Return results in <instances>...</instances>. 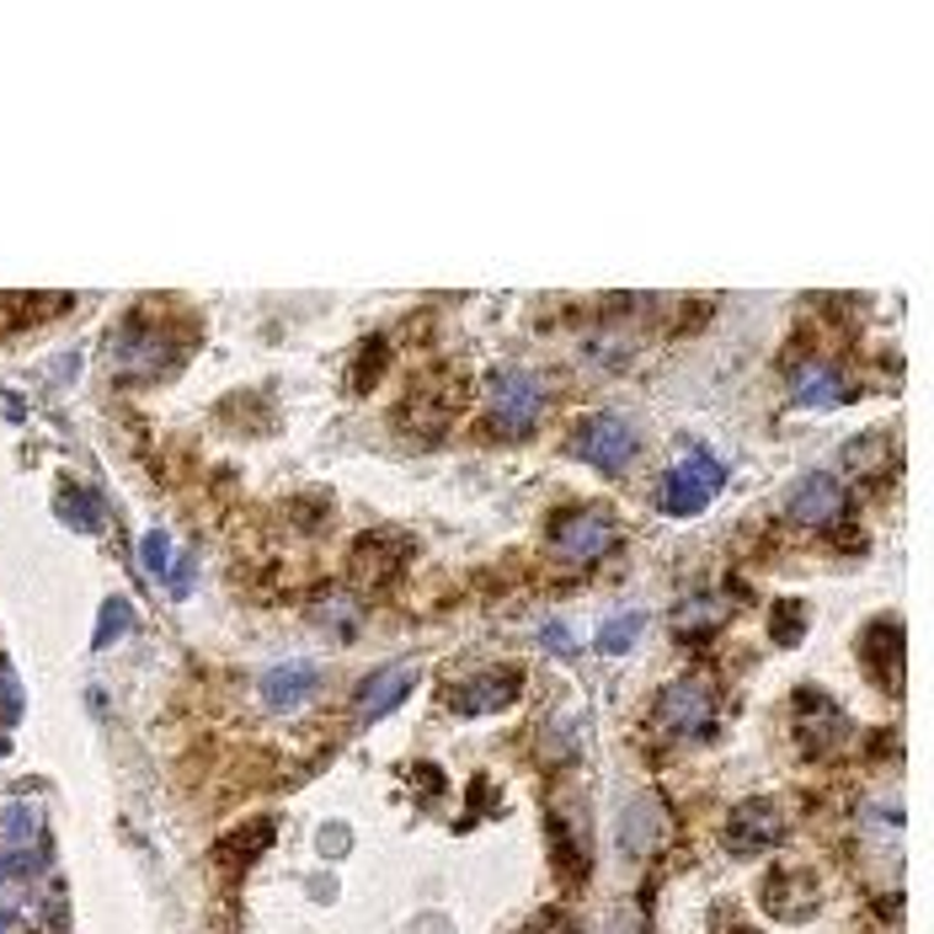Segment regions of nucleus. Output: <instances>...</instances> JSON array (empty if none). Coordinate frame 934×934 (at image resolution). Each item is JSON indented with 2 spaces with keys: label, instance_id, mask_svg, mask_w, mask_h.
Segmentation results:
<instances>
[{
  "label": "nucleus",
  "instance_id": "nucleus-17",
  "mask_svg": "<svg viewBox=\"0 0 934 934\" xmlns=\"http://www.w3.org/2000/svg\"><path fill=\"white\" fill-rule=\"evenodd\" d=\"M641 630H646V615L641 609H624V615H615V620L598 630V652H609V657H624L635 641H641Z\"/></svg>",
  "mask_w": 934,
  "mask_h": 934
},
{
  "label": "nucleus",
  "instance_id": "nucleus-25",
  "mask_svg": "<svg viewBox=\"0 0 934 934\" xmlns=\"http://www.w3.org/2000/svg\"><path fill=\"white\" fill-rule=\"evenodd\" d=\"M379 353H384V342L374 337L369 348H364V358H358V384H374V364H379Z\"/></svg>",
  "mask_w": 934,
  "mask_h": 934
},
{
  "label": "nucleus",
  "instance_id": "nucleus-18",
  "mask_svg": "<svg viewBox=\"0 0 934 934\" xmlns=\"http://www.w3.org/2000/svg\"><path fill=\"white\" fill-rule=\"evenodd\" d=\"M844 465H849V470H860V476H875V470L897 465V459H892V438L875 433V438H860V443H849V449H844Z\"/></svg>",
  "mask_w": 934,
  "mask_h": 934
},
{
  "label": "nucleus",
  "instance_id": "nucleus-9",
  "mask_svg": "<svg viewBox=\"0 0 934 934\" xmlns=\"http://www.w3.org/2000/svg\"><path fill=\"white\" fill-rule=\"evenodd\" d=\"M412 689H417V668H412V662H390V668H379V673H369L364 689H358V716H364V721H379V716H384V710H395Z\"/></svg>",
  "mask_w": 934,
  "mask_h": 934
},
{
  "label": "nucleus",
  "instance_id": "nucleus-4",
  "mask_svg": "<svg viewBox=\"0 0 934 934\" xmlns=\"http://www.w3.org/2000/svg\"><path fill=\"white\" fill-rule=\"evenodd\" d=\"M551 545L560 560H598L615 551V518L604 507H571L551 523Z\"/></svg>",
  "mask_w": 934,
  "mask_h": 934
},
{
  "label": "nucleus",
  "instance_id": "nucleus-15",
  "mask_svg": "<svg viewBox=\"0 0 934 934\" xmlns=\"http://www.w3.org/2000/svg\"><path fill=\"white\" fill-rule=\"evenodd\" d=\"M60 518L75 534H102V502L80 487H60Z\"/></svg>",
  "mask_w": 934,
  "mask_h": 934
},
{
  "label": "nucleus",
  "instance_id": "nucleus-14",
  "mask_svg": "<svg viewBox=\"0 0 934 934\" xmlns=\"http://www.w3.org/2000/svg\"><path fill=\"white\" fill-rule=\"evenodd\" d=\"M657 838H662V811L652 802H630L620 822V849L624 855H652Z\"/></svg>",
  "mask_w": 934,
  "mask_h": 934
},
{
  "label": "nucleus",
  "instance_id": "nucleus-1",
  "mask_svg": "<svg viewBox=\"0 0 934 934\" xmlns=\"http://www.w3.org/2000/svg\"><path fill=\"white\" fill-rule=\"evenodd\" d=\"M727 487V465L710 454V449H684L679 454V465L662 476V492H657V502H662V513L668 518H694V513H705L710 507V497Z\"/></svg>",
  "mask_w": 934,
  "mask_h": 934
},
{
  "label": "nucleus",
  "instance_id": "nucleus-19",
  "mask_svg": "<svg viewBox=\"0 0 934 934\" xmlns=\"http://www.w3.org/2000/svg\"><path fill=\"white\" fill-rule=\"evenodd\" d=\"M139 560H144V571H150L155 582H166V577H172V566H177V545H172V534H166V529H150V534L139 540Z\"/></svg>",
  "mask_w": 934,
  "mask_h": 934
},
{
  "label": "nucleus",
  "instance_id": "nucleus-8",
  "mask_svg": "<svg viewBox=\"0 0 934 934\" xmlns=\"http://www.w3.org/2000/svg\"><path fill=\"white\" fill-rule=\"evenodd\" d=\"M780 838V807L774 802H743L727 817V849L732 855H758Z\"/></svg>",
  "mask_w": 934,
  "mask_h": 934
},
{
  "label": "nucleus",
  "instance_id": "nucleus-27",
  "mask_svg": "<svg viewBox=\"0 0 934 934\" xmlns=\"http://www.w3.org/2000/svg\"><path fill=\"white\" fill-rule=\"evenodd\" d=\"M5 747H11V737H5V732H0V758H5Z\"/></svg>",
  "mask_w": 934,
  "mask_h": 934
},
{
  "label": "nucleus",
  "instance_id": "nucleus-21",
  "mask_svg": "<svg viewBox=\"0 0 934 934\" xmlns=\"http://www.w3.org/2000/svg\"><path fill=\"white\" fill-rule=\"evenodd\" d=\"M802 620H807V604H796V598H785V604H774V635L791 646V641H802Z\"/></svg>",
  "mask_w": 934,
  "mask_h": 934
},
{
  "label": "nucleus",
  "instance_id": "nucleus-22",
  "mask_svg": "<svg viewBox=\"0 0 934 934\" xmlns=\"http://www.w3.org/2000/svg\"><path fill=\"white\" fill-rule=\"evenodd\" d=\"M0 838H11V844L33 838V807H11L5 811V817H0Z\"/></svg>",
  "mask_w": 934,
  "mask_h": 934
},
{
  "label": "nucleus",
  "instance_id": "nucleus-10",
  "mask_svg": "<svg viewBox=\"0 0 934 934\" xmlns=\"http://www.w3.org/2000/svg\"><path fill=\"white\" fill-rule=\"evenodd\" d=\"M315 689H320V668L315 662H278L267 679H262V699L273 705V710H300V705H311Z\"/></svg>",
  "mask_w": 934,
  "mask_h": 934
},
{
  "label": "nucleus",
  "instance_id": "nucleus-2",
  "mask_svg": "<svg viewBox=\"0 0 934 934\" xmlns=\"http://www.w3.org/2000/svg\"><path fill=\"white\" fill-rule=\"evenodd\" d=\"M571 454H577L582 465H593V470L620 476L624 465L641 454V428H635L630 417H620V412H598V417H588V422L577 428Z\"/></svg>",
  "mask_w": 934,
  "mask_h": 934
},
{
  "label": "nucleus",
  "instance_id": "nucleus-11",
  "mask_svg": "<svg viewBox=\"0 0 934 934\" xmlns=\"http://www.w3.org/2000/svg\"><path fill=\"white\" fill-rule=\"evenodd\" d=\"M791 395H796V406L828 412V406H844L849 401V379L838 369H828V364H807V369H796V379H791Z\"/></svg>",
  "mask_w": 934,
  "mask_h": 934
},
{
  "label": "nucleus",
  "instance_id": "nucleus-20",
  "mask_svg": "<svg viewBox=\"0 0 934 934\" xmlns=\"http://www.w3.org/2000/svg\"><path fill=\"white\" fill-rule=\"evenodd\" d=\"M49 866V855L43 849H0V881H11V875H33Z\"/></svg>",
  "mask_w": 934,
  "mask_h": 934
},
{
  "label": "nucleus",
  "instance_id": "nucleus-23",
  "mask_svg": "<svg viewBox=\"0 0 934 934\" xmlns=\"http://www.w3.org/2000/svg\"><path fill=\"white\" fill-rule=\"evenodd\" d=\"M540 641H545L551 652H560V657H571V652H577V641H571V630H566V624H560V620L540 624Z\"/></svg>",
  "mask_w": 934,
  "mask_h": 934
},
{
  "label": "nucleus",
  "instance_id": "nucleus-16",
  "mask_svg": "<svg viewBox=\"0 0 934 934\" xmlns=\"http://www.w3.org/2000/svg\"><path fill=\"white\" fill-rule=\"evenodd\" d=\"M134 624H139L134 604H128V598H108V604H102V615H97V635H91V646H97V652H108L113 641H124Z\"/></svg>",
  "mask_w": 934,
  "mask_h": 934
},
{
  "label": "nucleus",
  "instance_id": "nucleus-26",
  "mask_svg": "<svg viewBox=\"0 0 934 934\" xmlns=\"http://www.w3.org/2000/svg\"><path fill=\"white\" fill-rule=\"evenodd\" d=\"M11 930V913H5V908H0V934Z\"/></svg>",
  "mask_w": 934,
  "mask_h": 934
},
{
  "label": "nucleus",
  "instance_id": "nucleus-3",
  "mask_svg": "<svg viewBox=\"0 0 934 934\" xmlns=\"http://www.w3.org/2000/svg\"><path fill=\"white\" fill-rule=\"evenodd\" d=\"M545 412V384L529 369H502L492 379V428L497 433H529Z\"/></svg>",
  "mask_w": 934,
  "mask_h": 934
},
{
  "label": "nucleus",
  "instance_id": "nucleus-6",
  "mask_svg": "<svg viewBox=\"0 0 934 934\" xmlns=\"http://www.w3.org/2000/svg\"><path fill=\"white\" fill-rule=\"evenodd\" d=\"M518 689H523L518 668H492V673H476V679L449 689V710L454 716H492V710L518 699Z\"/></svg>",
  "mask_w": 934,
  "mask_h": 934
},
{
  "label": "nucleus",
  "instance_id": "nucleus-13",
  "mask_svg": "<svg viewBox=\"0 0 934 934\" xmlns=\"http://www.w3.org/2000/svg\"><path fill=\"white\" fill-rule=\"evenodd\" d=\"M727 624V598H716V593H689L684 604L673 609V630L684 635V641H705V635H716Z\"/></svg>",
  "mask_w": 934,
  "mask_h": 934
},
{
  "label": "nucleus",
  "instance_id": "nucleus-24",
  "mask_svg": "<svg viewBox=\"0 0 934 934\" xmlns=\"http://www.w3.org/2000/svg\"><path fill=\"white\" fill-rule=\"evenodd\" d=\"M0 694H5V721H16V716H22V689H16V679H11L5 662H0Z\"/></svg>",
  "mask_w": 934,
  "mask_h": 934
},
{
  "label": "nucleus",
  "instance_id": "nucleus-12",
  "mask_svg": "<svg viewBox=\"0 0 934 934\" xmlns=\"http://www.w3.org/2000/svg\"><path fill=\"white\" fill-rule=\"evenodd\" d=\"M860 657H866V668H871L881 684H892V673H897V662H903V624L875 620L871 630L860 635Z\"/></svg>",
  "mask_w": 934,
  "mask_h": 934
},
{
  "label": "nucleus",
  "instance_id": "nucleus-5",
  "mask_svg": "<svg viewBox=\"0 0 934 934\" xmlns=\"http://www.w3.org/2000/svg\"><path fill=\"white\" fill-rule=\"evenodd\" d=\"M657 721L679 737H705L710 721H716V699L699 679H673V684L657 694Z\"/></svg>",
  "mask_w": 934,
  "mask_h": 934
},
{
  "label": "nucleus",
  "instance_id": "nucleus-7",
  "mask_svg": "<svg viewBox=\"0 0 934 934\" xmlns=\"http://www.w3.org/2000/svg\"><path fill=\"white\" fill-rule=\"evenodd\" d=\"M785 513H791L796 523H807V529H828V523L844 513V487H838V476H828V470L802 476V481L791 487V497H785Z\"/></svg>",
  "mask_w": 934,
  "mask_h": 934
}]
</instances>
